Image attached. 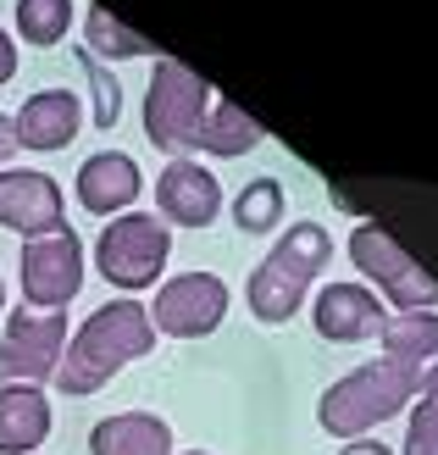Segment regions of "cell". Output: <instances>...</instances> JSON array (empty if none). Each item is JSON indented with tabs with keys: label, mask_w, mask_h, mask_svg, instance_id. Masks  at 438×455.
<instances>
[{
	"label": "cell",
	"mask_w": 438,
	"mask_h": 455,
	"mask_svg": "<svg viewBox=\"0 0 438 455\" xmlns=\"http://www.w3.org/2000/svg\"><path fill=\"white\" fill-rule=\"evenodd\" d=\"M84 34H89V56H117V61H128V56H150V39H139L133 28H123L117 17H111L106 6H95L84 17Z\"/></svg>",
	"instance_id": "20"
},
{
	"label": "cell",
	"mask_w": 438,
	"mask_h": 455,
	"mask_svg": "<svg viewBox=\"0 0 438 455\" xmlns=\"http://www.w3.org/2000/svg\"><path fill=\"white\" fill-rule=\"evenodd\" d=\"M222 316H227V283L217 272H183V278L161 283L150 306V328L172 339H205L222 328Z\"/></svg>",
	"instance_id": "9"
},
{
	"label": "cell",
	"mask_w": 438,
	"mask_h": 455,
	"mask_svg": "<svg viewBox=\"0 0 438 455\" xmlns=\"http://www.w3.org/2000/svg\"><path fill=\"white\" fill-rule=\"evenodd\" d=\"M139 189H145L139 162L123 156V150H100L78 167V200H84V212H95V217L128 212L133 200H139Z\"/></svg>",
	"instance_id": "13"
},
{
	"label": "cell",
	"mask_w": 438,
	"mask_h": 455,
	"mask_svg": "<svg viewBox=\"0 0 438 455\" xmlns=\"http://www.w3.org/2000/svg\"><path fill=\"white\" fill-rule=\"evenodd\" d=\"M383 355L372 367H355L338 378L316 405V422L338 439H361L378 422L400 417L417 395L438 383V316L433 311H400L383 323Z\"/></svg>",
	"instance_id": "1"
},
{
	"label": "cell",
	"mask_w": 438,
	"mask_h": 455,
	"mask_svg": "<svg viewBox=\"0 0 438 455\" xmlns=\"http://www.w3.org/2000/svg\"><path fill=\"white\" fill-rule=\"evenodd\" d=\"M350 261H355L400 311H433V306H438V278H433L417 256H410L394 234H388V228L361 222L355 234H350Z\"/></svg>",
	"instance_id": "6"
},
{
	"label": "cell",
	"mask_w": 438,
	"mask_h": 455,
	"mask_svg": "<svg viewBox=\"0 0 438 455\" xmlns=\"http://www.w3.org/2000/svg\"><path fill=\"white\" fill-rule=\"evenodd\" d=\"M84 73H89V84H95V123L100 128H117V111H123V95H117V78L106 73V67L84 51Z\"/></svg>",
	"instance_id": "22"
},
{
	"label": "cell",
	"mask_w": 438,
	"mask_h": 455,
	"mask_svg": "<svg viewBox=\"0 0 438 455\" xmlns=\"http://www.w3.org/2000/svg\"><path fill=\"white\" fill-rule=\"evenodd\" d=\"M67 22H73V0H17V34L28 44H61Z\"/></svg>",
	"instance_id": "19"
},
{
	"label": "cell",
	"mask_w": 438,
	"mask_h": 455,
	"mask_svg": "<svg viewBox=\"0 0 438 455\" xmlns=\"http://www.w3.org/2000/svg\"><path fill=\"white\" fill-rule=\"evenodd\" d=\"M167 256H172V234H167V222L150 217V212L111 217L100 244H95L100 278L117 283V289H150L161 278V267H167Z\"/></svg>",
	"instance_id": "5"
},
{
	"label": "cell",
	"mask_w": 438,
	"mask_h": 455,
	"mask_svg": "<svg viewBox=\"0 0 438 455\" xmlns=\"http://www.w3.org/2000/svg\"><path fill=\"white\" fill-rule=\"evenodd\" d=\"M44 439H51V400H44V389H28V383L0 389V455H34Z\"/></svg>",
	"instance_id": "15"
},
{
	"label": "cell",
	"mask_w": 438,
	"mask_h": 455,
	"mask_svg": "<svg viewBox=\"0 0 438 455\" xmlns=\"http://www.w3.org/2000/svg\"><path fill=\"white\" fill-rule=\"evenodd\" d=\"M405 455H438V383L417 400V417H410V434H405Z\"/></svg>",
	"instance_id": "21"
},
{
	"label": "cell",
	"mask_w": 438,
	"mask_h": 455,
	"mask_svg": "<svg viewBox=\"0 0 438 455\" xmlns=\"http://www.w3.org/2000/svg\"><path fill=\"white\" fill-rule=\"evenodd\" d=\"M17 78V44L6 39V28H0V84H12Z\"/></svg>",
	"instance_id": "23"
},
{
	"label": "cell",
	"mask_w": 438,
	"mask_h": 455,
	"mask_svg": "<svg viewBox=\"0 0 438 455\" xmlns=\"http://www.w3.org/2000/svg\"><path fill=\"white\" fill-rule=\"evenodd\" d=\"M155 212L167 222H178V228H211L217 212H222V189L200 162L178 156V162L155 178Z\"/></svg>",
	"instance_id": "11"
},
{
	"label": "cell",
	"mask_w": 438,
	"mask_h": 455,
	"mask_svg": "<svg viewBox=\"0 0 438 455\" xmlns=\"http://www.w3.org/2000/svg\"><path fill=\"white\" fill-rule=\"evenodd\" d=\"M0 228H12L22 239H44L56 228H67V206H61L56 178H44L34 167L0 172Z\"/></svg>",
	"instance_id": "10"
},
{
	"label": "cell",
	"mask_w": 438,
	"mask_h": 455,
	"mask_svg": "<svg viewBox=\"0 0 438 455\" xmlns=\"http://www.w3.org/2000/svg\"><path fill=\"white\" fill-rule=\"evenodd\" d=\"M155 350V328H150V311L139 300H111L100 306L89 323L73 333V345L61 350V367H56V383L61 395H95L117 378L128 361H139Z\"/></svg>",
	"instance_id": "2"
},
{
	"label": "cell",
	"mask_w": 438,
	"mask_h": 455,
	"mask_svg": "<svg viewBox=\"0 0 438 455\" xmlns=\"http://www.w3.org/2000/svg\"><path fill=\"white\" fill-rule=\"evenodd\" d=\"M6 156H17V123L0 117V162H6Z\"/></svg>",
	"instance_id": "24"
},
{
	"label": "cell",
	"mask_w": 438,
	"mask_h": 455,
	"mask_svg": "<svg viewBox=\"0 0 438 455\" xmlns=\"http://www.w3.org/2000/svg\"><path fill=\"white\" fill-rule=\"evenodd\" d=\"M84 289V244L73 228L22 244V300L28 311H67Z\"/></svg>",
	"instance_id": "8"
},
{
	"label": "cell",
	"mask_w": 438,
	"mask_h": 455,
	"mask_svg": "<svg viewBox=\"0 0 438 455\" xmlns=\"http://www.w3.org/2000/svg\"><path fill=\"white\" fill-rule=\"evenodd\" d=\"M256 145H261L256 117H244V111L227 106V100H211L205 128H200V150H211V156H244V150H256Z\"/></svg>",
	"instance_id": "17"
},
{
	"label": "cell",
	"mask_w": 438,
	"mask_h": 455,
	"mask_svg": "<svg viewBox=\"0 0 438 455\" xmlns=\"http://www.w3.org/2000/svg\"><path fill=\"white\" fill-rule=\"evenodd\" d=\"M205 111H211V89H205L183 61L161 56L155 73H150V95H145V133H150V145L172 150V156L200 150Z\"/></svg>",
	"instance_id": "4"
},
{
	"label": "cell",
	"mask_w": 438,
	"mask_h": 455,
	"mask_svg": "<svg viewBox=\"0 0 438 455\" xmlns=\"http://www.w3.org/2000/svg\"><path fill=\"white\" fill-rule=\"evenodd\" d=\"M311 323H316L322 339H333V345H355V339L383 333L388 311L378 306V294H372V289H361V283H328V289L316 294Z\"/></svg>",
	"instance_id": "12"
},
{
	"label": "cell",
	"mask_w": 438,
	"mask_h": 455,
	"mask_svg": "<svg viewBox=\"0 0 438 455\" xmlns=\"http://www.w3.org/2000/svg\"><path fill=\"white\" fill-rule=\"evenodd\" d=\"M344 455H394V450L378 444V439H350V444H344Z\"/></svg>",
	"instance_id": "25"
},
{
	"label": "cell",
	"mask_w": 438,
	"mask_h": 455,
	"mask_svg": "<svg viewBox=\"0 0 438 455\" xmlns=\"http://www.w3.org/2000/svg\"><path fill=\"white\" fill-rule=\"evenodd\" d=\"M89 455H172V427L150 411H123L95 422Z\"/></svg>",
	"instance_id": "16"
},
{
	"label": "cell",
	"mask_w": 438,
	"mask_h": 455,
	"mask_svg": "<svg viewBox=\"0 0 438 455\" xmlns=\"http://www.w3.org/2000/svg\"><path fill=\"white\" fill-rule=\"evenodd\" d=\"M189 455H205V450H189Z\"/></svg>",
	"instance_id": "27"
},
{
	"label": "cell",
	"mask_w": 438,
	"mask_h": 455,
	"mask_svg": "<svg viewBox=\"0 0 438 455\" xmlns=\"http://www.w3.org/2000/svg\"><path fill=\"white\" fill-rule=\"evenodd\" d=\"M17 145H28V150H61V145H73V133L84 123V106L73 89H39V95L22 100L17 111Z\"/></svg>",
	"instance_id": "14"
},
{
	"label": "cell",
	"mask_w": 438,
	"mask_h": 455,
	"mask_svg": "<svg viewBox=\"0 0 438 455\" xmlns=\"http://www.w3.org/2000/svg\"><path fill=\"white\" fill-rule=\"evenodd\" d=\"M0 311H6V283H0Z\"/></svg>",
	"instance_id": "26"
},
{
	"label": "cell",
	"mask_w": 438,
	"mask_h": 455,
	"mask_svg": "<svg viewBox=\"0 0 438 455\" xmlns=\"http://www.w3.org/2000/svg\"><path fill=\"white\" fill-rule=\"evenodd\" d=\"M67 350V311H12L6 339H0V389L28 383L39 389L44 378H56Z\"/></svg>",
	"instance_id": "7"
},
{
	"label": "cell",
	"mask_w": 438,
	"mask_h": 455,
	"mask_svg": "<svg viewBox=\"0 0 438 455\" xmlns=\"http://www.w3.org/2000/svg\"><path fill=\"white\" fill-rule=\"evenodd\" d=\"M234 222L244 234H272V228L283 222V184L278 178H256V184H244L239 200H234Z\"/></svg>",
	"instance_id": "18"
},
{
	"label": "cell",
	"mask_w": 438,
	"mask_h": 455,
	"mask_svg": "<svg viewBox=\"0 0 438 455\" xmlns=\"http://www.w3.org/2000/svg\"><path fill=\"white\" fill-rule=\"evenodd\" d=\"M333 256V239L322 222H294L289 234L267 250V261L250 272V311L261 316V323H289L306 300V289L316 283V272L328 267Z\"/></svg>",
	"instance_id": "3"
}]
</instances>
